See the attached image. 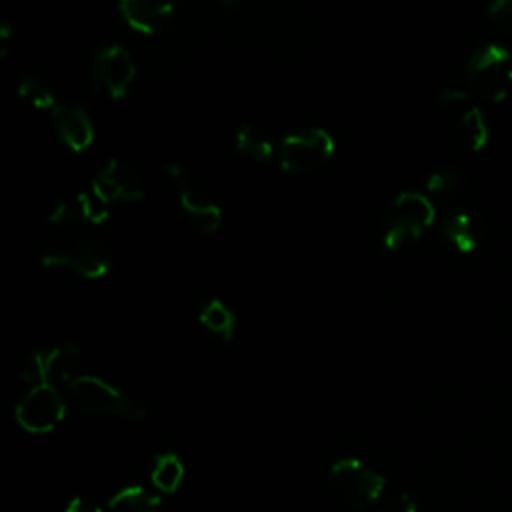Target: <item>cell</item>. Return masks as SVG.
I'll use <instances>...</instances> for the list:
<instances>
[{
  "label": "cell",
  "instance_id": "1",
  "mask_svg": "<svg viewBox=\"0 0 512 512\" xmlns=\"http://www.w3.org/2000/svg\"><path fill=\"white\" fill-rule=\"evenodd\" d=\"M436 212L430 198L422 192H400L384 216V244L390 250L418 240L434 222Z\"/></svg>",
  "mask_w": 512,
  "mask_h": 512
},
{
  "label": "cell",
  "instance_id": "2",
  "mask_svg": "<svg viewBox=\"0 0 512 512\" xmlns=\"http://www.w3.org/2000/svg\"><path fill=\"white\" fill-rule=\"evenodd\" d=\"M330 486L350 508L364 510L380 500L386 478L358 458H340L330 466Z\"/></svg>",
  "mask_w": 512,
  "mask_h": 512
},
{
  "label": "cell",
  "instance_id": "3",
  "mask_svg": "<svg viewBox=\"0 0 512 512\" xmlns=\"http://www.w3.org/2000/svg\"><path fill=\"white\" fill-rule=\"evenodd\" d=\"M466 74L478 94L500 102L512 86V56L500 44L478 46L468 58Z\"/></svg>",
  "mask_w": 512,
  "mask_h": 512
},
{
  "label": "cell",
  "instance_id": "4",
  "mask_svg": "<svg viewBox=\"0 0 512 512\" xmlns=\"http://www.w3.org/2000/svg\"><path fill=\"white\" fill-rule=\"evenodd\" d=\"M68 386L72 400L90 414H118L126 420H138L146 416L140 404L98 376L80 374Z\"/></svg>",
  "mask_w": 512,
  "mask_h": 512
},
{
  "label": "cell",
  "instance_id": "5",
  "mask_svg": "<svg viewBox=\"0 0 512 512\" xmlns=\"http://www.w3.org/2000/svg\"><path fill=\"white\" fill-rule=\"evenodd\" d=\"M334 148V138L324 128L294 132L280 142V164L290 174H310L330 162Z\"/></svg>",
  "mask_w": 512,
  "mask_h": 512
},
{
  "label": "cell",
  "instance_id": "6",
  "mask_svg": "<svg viewBox=\"0 0 512 512\" xmlns=\"http://www.w3.org/2000/svg\"><path fill=\"white\" fill-rule=\"evenodd\" d=\"M66 414V404L54 384L32 386L16 406V422L30 434L52 432Z\"/></svg>",
  "mask_w": 512,
  "mask_h": 512
},
{
  "label": "cell",
  "instance_id": "7",
  "mask_svg": "<svg viewBox=\"0 0 512 512\" xmlns=\"http://www.w3.org/2000/svg\"><path fill=\"white\" fill-rule=\"evenodd\" d=\"M80 362V348H76L74 344H60L48 350L28 354L20 366V376L26 382H32V386L54 384L58 380H66L70 384L74 378L80 376Z\"/></svg>",
  "mask_w": 512,
  "mask_h": 512
},
{
  "label": "cell",
  "instance_id": "8",
  "mask_svg": "<svg viewBox=\"0 0 512 512\" xmlns=\"http://www.w3.org/2000/svg\"><path fill=\"white\" fill-rule=\"evenodd\" d=\"M164 170L176 188L180 208H182L186 220L192 224V228H196L198 232H204V234L218 230L220 220H222L220 206L188 180L184 168L178 162H168L164 166Z\"/></svg>",
  "mask_w": 512,
  "mask_h": 512
},
{
  "label": "cell",
  "instance_id": "9",
  "mask_svg": "<svg viewBox=\"0 0 512 512\" xmlns=\"http://www.w3.org/2000/svg\"><path fill=\"white\" fill-rule=\"evenodd\" d=\"M136 76V66L130 52L120 44L104 46L92 62V84L98 92L110 98H122Z\"/></svg>",
  "mask_w": 512,
  "mask_h": 512
},
{
  "label": "cell",
  "instance_id": "10",
  "mask_svg": "<svg viewBox=\"0 0 512 512\" xmlns=\"http://www.w3.org/2000/svg\"><path fill=\"white\" fill-rule=\"evenodd\" d=\"M42 264L48 268H70L84 278H100L112 268V254L102 242L88 238L66 248L44 252Z\"/></svg>",
  "mask_w": 512,
  "mask_h": 512
},
{
  "label": "cell",
  "instance_id": "11",
  "mask_svg": "<svg viewBox=\"0 0 512 512\" xmlns=\"http://www.w3.org/2000/svg\"><path fill=\"white\" fill-rule=\"evenodd\" d=\"M92 192L106 204L136 202L144 196V178L136 166L112 158L108 160L92 182Z\"/></svg>",
  "mask_w": 512,
  "mask_h": 512
},
{
  "label": "cell",
  "instance_id": "12",
  "mask_svg": "<svg viewBox=\"0 0 512 512\" xmlns=\"http://www.w3.org/2000/svg\"><path fill=\"white\" fill-rule=\"evenodd\" d=\"M108 204L94 192H80L60 198L48 212V222L58 226H76L80 222L100 224L108 218Z\"/></svg>",
  "mask_w": 512,
  "mask_h": 512
},
{
  "label": "cell",
  "instance_id": "13",
  "mask_svg": "<svg viewBox=\"0 0 512 512\" xmlns=\"http://www.w3.org/2000/svg\"><path fill=\"white\" fill-rule=\"evenodd\" d=\"M52 122L60 140L74 152L86 150L94 140V124L78 106H56L52 110Z\"/></svg>",
  "mask_w": 512,
  "mask_h": 512
},
{
  "label": "cell",
  "instance_id": "14",
  "mask_svg": "<svg viewBox=\"0 0 512 512\" xmlns=\"http://www.w3.org/2000/svg\"><path fill=\"white\" fill-rule=\"evenodd\" d=\"M118 8L124 22L142 34H156L162 30L174 12L172 4L148 0H124Z\"/></svg>",
  "mask_w": 512,
  "mask_h": 512
},
{
  "label": "cell",
  "instance_id": "15",
  "mask_svg": "<svg viewBox=\"0 0 512 512\" xmlns=\"http://www.w3.org/2000/svg\"><path fill=\"white\" fill-rule=\"evenodd\" d=\"M160 498L146 488L132 484L114 492L108 500V512H160Z\"/></svg>",
  "mask_w": 512,
  "mask_h": 512
},
{
  "label": "cell",
  "instance_id": "16",
  "mask_svg": "<svg viewBox=\"0 0 512 512\" xmlns=\"http://www.w3.org/2000/svg\"><path fill=\"white\" fill-rule=\"evenodd\" d=\"M184 474H186V470H184L180 456L174 452H162L154 458L150 480L158 492L172 494L182 486Z\"/></svg>",
  "mask_w": 512,
  "mask_h": 512
},
{
  "label": "cell",
  "instance_id": "17",
  "mask_svg": "<svg viewBox=\"0 0 512 512\" xmlns=\"http://www.w3.org/2000/svg\"><path fill=\"white\" fill-rule=\"evenodd\" d=\"M444 236L460 250L472 252L478 244V230L474 224V216L466 210H452L442 224Z\"/></svg>",
  "mask_w": 512,
  "mask_h": 512
},
{
  "label": "cell",
  "instance_id": "18",
  "mask_svg": "<svg viewBox=\"0 0 512 512\" xmlns=\"http://www.w3.org/2000/svg\"><path fill=\"white\" fill-rule=\"evenodd\" d=\"M236 148L256 162H266L274 154L270 134L264 128H258L248 122L240 124L236 130Z\"/></svg>",
  "mask_w": 512,
  "mask_h": 512
},
{
  "label": "cell",
  "instance_id": "19",
  "mask_svg": "<svg viewBox=\"0 0 512 512\" xmlns=\"http://www.w3.org/2000/svg\"><path fill=\"white\" fill-rule=\"evenodd\" d=\"M456 130H458L460 142L470 152L482 150L488 142V124L476 106H468L464 112L458 114Z\"/></svg>",
  "mask_w": 512,
  "mask_h": 512
},
{
  "label": "cell",
  "instance_id": "20",
  "mask_svg": "<svg viewBox=\"0 0 512 512\" xmlns=\"http://www.w3.org/2000/svg\"><path fill=\"white\" fill-rule=\"evenodd\" d=\"M200 322L206 330H210L212 334H216L220 338H226V340L232 338L234 328H236V320H234L232 310L220 300H210L202 306Z\"/></svg>",
  "mask_w": 512,
  "mask_h": 512
},
{
  "label": "cell",
  "instance_id": "21",
  "mask_svg": "<svg viewBox=\"0 0 512 512\" xmlns=\"http://www.w3.org/2000/svg\"><path fill=\"white\" fill-rule=\"evenodd\" d=\"M20 98L30 104L36 110H54L56 108V96L46 80L36 76H26L18 84Z\"/></svg>",
  "mask_w": 512,
  "mask_h": 512
},
{
  "label": "cell",
  "instance_id": "22",
  "mask_svg": "<svg viewBox=\"0 0 512 512\" xmlns=\"http://www.w3.org/2000/svg\"><path fill=\"white\" fill-rule=\"evenodd\" d=\"M464 184V172L456 166H442L430 174L426 188L434 194H452Z\"/></svg>",
  "mask_w": 512,
  "mask_h": 512
},
{
  "label": "cell",
  "instance_id": "23",
  "mask_svg": "<svg viewBox=\"0 0 512 512\" xmlns=\"http://www.w3.org/2000/svg\"><path fill=\"white\" fill-rule=\"evenodd\" d=\"M488 16L490 20L502 28V30H512V0H496L488 6Z\"/></svg>",
  "mask_w": 512,
  "mask_h": 512
},
{
  "label": "cell",
  "instance_id": "24",
  "mask_svg": "<svg viewBox=\"0 0 512 512\" xmlns=\"http://www.w3.org/2000/svg\"><path fill=\"white\" fill-rule=\"evenodd\" d=\"M392 512H420L416 500L410 494H398L392 502Z\"/></svg>",
  "mask_w": 512,
  "mask_h": 512
},
{
  "label": "cell",
  "instance_id": "25",
  "mask_svg": "<svg viewBox=\"0 0 512 512\" xmlns=\"http://www.w3.org/2000/svg\"><path fill=\"white\" fill-rule=\"evenodd\" d=\"M64 512H96L90 504H86L80 496H76V498H72L70 502H68V506H66V510Z\"/></svg>",
  "mask_w": 512,
  "mask_h": 512
}]
</instances>
